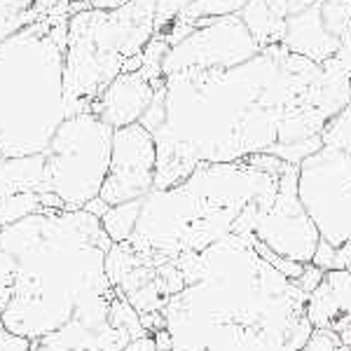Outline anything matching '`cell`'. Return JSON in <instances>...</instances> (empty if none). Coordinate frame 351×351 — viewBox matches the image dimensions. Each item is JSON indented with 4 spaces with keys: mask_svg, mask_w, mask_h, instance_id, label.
I'll list each match as a JSON object with an SVG mask.
<instances>
[{
    "mask_svg": "<svg viewBox=\"0 0 351 351\" xmlns=\"http://www.w3.org/2000/svg\"><path fill=\"white\" fill-rule=\"evenodd\" d=\"M321 64L265 47L234 68L178 71L160 87L164 120L157 143L155 188L183 183L202 164L237 162L269 152L291 110L302 108Z\"/></svg>",
    "mask_w": 351,
    "mask_h": 351,
    "instance_id": "6da1fadb",
    "label": "cell"
},
{
    "mask_svg": "<svg viewBox=\"0 0 351 351\" xmlns=\"http://www.w3.org/2000/svg\"><path fill=\"white\" fill-rule=\"evenodd\" d=\"M185 288L164 307L157 349L300 351L309 339L307 298L253 248L230 234L173 260Z\"/></svg>",
    "mask_w": 351,
    "mask_h": 351,
    "instance_id": "7a4b0ae2",
    "label": "cell"
},
{
    "mask_svg": "<svg viewBox=\"0 0 351 351\" xmlns=\"http://www.w3.org/2000/svg\"><path fill=\"white\" fill-rule=\"evenodd\" d=\"M112 241L87 208L45 211L0 228V316L31 342L61 330L89 300L110 293Z\"/></svg>",
    "mask_w": 351,
    "mask_h": 351,
    "instance_id": "3957f363",
    "label": "cell"
},
{
    "mask_svg": "<svg viewBox=\"0 0 351 351\" xmlns=\"http://www.w3.org/2000/svg\"><path fill=\"white\" fill-rule=\"evenodd\" d=\"M286 162L269 152L237 162L202 164L183 183L152 190L127 243L152 265L199 253L234 232L243 208L279 188Z\"/></svg>",
    "mask_w": 351,
    "mask_h": 351,
    "instance_id": "277c9868",
    "label": "cell"
},
{
    "mask_svg": "<svg viewBox=\"0 0 351 351\" xmlns=\"http://www.w3.org/2000/svg\"><path fill=\"white\" fill-rule=\"evenodd\" d=\"M157 0H132L117 10H80L68 16L64 99L68 117L92 110L120 73L138 71L155 38Z\"/></svg>",
    "mask_w": 351,
    "mask_h": 351,
    "instance_id": "5b68a950",
    "label": "cell"
},
{
    "mask_svg": "<svg viewBox=\"0 0 351 351\" xmlns=\"http://www.w3.org/2000/svg\"><path fill=\"white\" fill-rule=\"evenodd\" d=\"M115 129L92 110L66 117L49 141L45 155L43 206L80 211L99 199L110 169Z\"/></svg>",
    "mask_w": 351,
    "mask_h": 351,
    "instance_id": "8992f818",
    "label": "cell"
},
{
    "mask_svg": "<svg viewBox=\"0 0 351 351\" xmlns=\"http://www.w3.org/2000/svg\"><path fill=\"white\" fill-rule=\"evenodd\" d=\"M298 195L321 239L351 241V152L324 145L298 167Z\"/></svg>",
    "mask_w": 351,
    "mask_h": 351,
    "instance_id": "52a82bcc",
    "label": "cell"
},
{
    "mask_svg": "<svg viewBox=\"0 0 351 351\" xmlns=\"http://www.w3.org/2000/svg\"><path fill=\"white\" fill-rule=\"evenodd\" d=\"M253 234L267 248L293 263L307 265L321 243V234L311 223L298 195V167L286 164L279 176V188L271 199L258 208Z\"/></svg>",
    "mask_w": 351,
    "mask_h": 351,
    "instance_id": "ba28073f",
    "label": "cell"
},
{
    "mask_svg": "<svg viewBox=\"0 0 351 351\" xmlns=\"http://www.w3.org/2000/svg\"><path fill=\"white\" fill-rule=\"evenodd\" d=\"M260 45L241 21L239 14L213 19L197 28L180 43H176L164 56V77L178 71H211V68H234L260 52Z\"/></svg>",
    "mask_w": 351,
    "mask_h": 351,
    "instance_id": "9c48e42d",
    "label": "cell"
},
{
    "mask_svg": "<svg viewBox=\"0 0 351 351\" xmlns=\"http://www.w3.org/2000/svg\"><path fill=\"white\" fill-rule=\"evenodd\" d=\"M157 143L141 122L115 129L110 150V169L106 176L101 199L108 206L143 199L155 190Z\"/></svg>",
    "mask_w": 351,
    "mask_h": 351,
    "instance_id": "30bf717a",
    "label": "cell"
},
{
    "mask_svg": "<svg viewBox=\"0 0 351 351\" xmlns=\"http://www.w3.org/2000/svg\"><path fill=\"white\" fill-rule=\"evenodd\" d=\"M167 77L157 71L141 66L138 71H127L112 80L104 94L94 101L92 112L99 115L108 127L122 129L129 124L141 122L145 110L150 108L157 89L162 87Z\"/></svg>",
    "mask_w": 351,
    "mask_h": 351,
    "instance_id": "8fae6325",
    "label": "cell"
},
{
    "mask_svg": "<svg viewBox=\"0 0 351 351\" xmlns=\"http://www.w3.org/2000/svg\"><path fill=\"white\" fill-rule=\"evenodd\" d=\"M248 0H157L155 36L169 45L180 43L213 19L239 14Z\"/></svg>",
    "mask_w": 351,
    "mask_h": 351,
    "instance_id": "7c38bea8",
    "label": "cell"
},
{
    "mask_svg": "<svg viewBox=\"0 0 351 351\" xmlns=\"http://www.w3.org/2000/svg\"><path fill=\"white\" fill-rule=\"evenodd\" d=\"M281 47H286L293 54L304 56V59L314 61V64H324V61L337 54L342 43L326 26L319 10V0H316L307 10L288 16L284 38H281Z\"/></svg>",
    "mask_w": 351,
    "mask_h": 351,
    "instance_id": "4fadbf2b",
    "label": "cell"
},
{
    "mask_svg": "<svg viewBox=\"0 0 351 351\" xmlns=\"http://www.w3.org/2000/svg\"><path fill=\"white\" fill-rule=\"evenodd\" d=\"M307 316L314 328L339 332L351 321V271H326L321 286L307 298Z\"/></svg>",
    "mask_w": 351,
    "mask_h": 351,
    "instance_id": "5bb4252c",
    "label": "cell"
},
{
    "mask_svg": "<svg viewBox=\"0 0 351 351\" xmlns=\"http://www.w3.org/2000/svg\"><path fill=\"white\" fill-rule=\"evenodd\" d=\"M239 16L263 49L281 45L286 21L291 16V0H248Z\"/></svg>",
    "mask_w": 351,
    "mask_h": 351,
    "instance_id": "9a60e30c",
    "label": "cell"
},
{
    "mask_svg": "<svg viewBox=\"0 0 351 351\" xmlns=\"http://www.w3.org/2000/svg\"><path fill=\"white\" fill-rule=\"evenodd\" d=\"M141 208H143V199L124 202L117 206H110L108 211L101 216V225H104L106 234L110 237L112 243H127L132 239L136 225L141 218Z\"/></svg>",
    "mask_w": 351,
    "mask_h": 351,
    "instance_id": "2e32d148",
    "label": "cell"
},
{
    "mask_svg": "<svg viewBox=\"0 0 351 351\" xmlns=\"http://www.w3.org/2000/svg\"><path fill=\"white\" fill-rule=\"evenodd\" d=\"M36 21L40 19L33 12V0H0V45Z\"/></svg>",
    "mask_w": 351,
    "mask_h": 351,
    "instance_id": "e0dca14e",
    "label": "cell"
},
{
    "mask_svg": "<svg viewBox=\"0 0 351 351\" xmlns=\"http://www.w3.org/2000/svg\"><path fill=\"white\" fill-rule=\"evenodd\" d=\"M326 26L342 45L351 43V0H319Z\"/></svg>",
    "mask_w": 351,
    "mask_h": 351,
    "instance_id": "ac0fdd59",
    "label": "cell"
},
{
    "mask_svg": "<svg viewBox=\"0 0 351 351\" xmlns=\"http://www.w3.org/2000/svg\"><path fill=\"white\" fill-rule=\"evenodd\" d=\"M321 141L328 148L351 152V106L328 120L324 132H321Z\"/></svg>",
    "mask_w": 351,
    "mask_h": 351,
    "instance_id": "d6986e66",
    "label": "cell"
},
{
    "mask_svg": "<svg viewBox=\"0 0 351 351\" xmlns=\"http://www.w3.org/2000/svg\"><path fill=\"white\" fill-rule=\"evenodd\" d=\"M339 344H342L339 332L330 330V328H314L309 339L300 351H335Z\"/></svg>",
    "mask_w": 351,
    "mask_h": 351,
    "instance_id": "ffe728a7",
    "label": "cell"
},
{
    "mask_svg": "<svg viewBox=\"0 0 351 351\" xmlns=\"http://www.w3.org/2000/svg\"><path fill=\"white\" fill-rule=\"evenodd\" d=\"M324 276H326V271L321 269V267H316V265H311L307 263L302 267V274L298 276V279H293V284H295L300 291L304 293V295H311V293L316 291V288L321 286V281H324Z\"/></svg>",
    "mask_w": 351,
    "mask_h": 351,
    "instance_id": "44dd1931",
    "label": "cell"
},
{
    "mask_svg": "<svg viewBox=\"0 0 351 351\" xmlns=\"http://www.w3.org/2000/svg\"><path fill=\"white\" fill-rule=\"evenodd\" d=\"M0 351H33V342L21 335H14L5 328V330H0Z\"/></svg>",
    "mask_w": 351,
    "mask_h": 351,
    "instance_id": "7402d4cb",
    "label": "cell"
},
{
    "mask_svg": "<svg viewBox=\"0 0 351 351\" xmlns=\"http://www.w3.org/2000/svg\"><path fill=\"white\" fill-rule=\"evenodd\" d=\"M332 260H335V246L321 239L319 248H316V253H314V258H311V265H316V267H321L324 271H330L332 269Z\"/></svg>",
    "mask_w": 351,
    "mask_h": 351,
    "instance_id": "603a6c76",
    "label": "cell"
},
{
    "mask_svg": "<svg viewBox=\"0 0 351 351\" xmlns=\"http://www.w3.org/2000/svg\"><path fill=\"white\" fill-rule=\"evenodd\" d=\"M332 269H344L351 271V241L344 246L335 248V260H332Z\"/></svg>",
    "mask_w": 351,
    "mask_h": 351,
    "instance_id": "cb8c5ba5",
    "label": "cell"
},
{
    "mask_svg": "<svg viewBox=\"0 0 351 351\" xmlns=\"http://www.w3.org/2000/svg\"><path fill=\"white\" fill-rule=\"evenodd\" d=\"M64 0H33V12H36L38 19H45L54 12Z\"/></svg>",
    "mask_w": 351,
    "mask_h": 351,
    "instance_id": "d4e9b609",
    "label": "cell"
},
{
    "mask_svg": "<svg viewBox=\"0 0 351 351\" xmlns=\"http://www.w3.org/2000/svg\"><path fill=\"white\" fill-rule=\"evenodd\" d=\"M127 3H132V0H92V3H89V8H94V10H117V8H122V5H127Z\"/></svg>",
    "mask_w": 351,
    "mask_h": 351,
    "instance_id": "484cf974",
    "label": "cell"
},
{
    "mask_svg": "<svg viewBox=\"0 0 351 351\" xmlns=\"http://www.w3.org/2000/svg\"><path fill=\"white\" fill-rule=\"evenodd\" d=\"M339 339H342V344L351 347V321L342 328V330H339Z\"/></svg>",
    "mask_w": 351,
    "mask_h": 351,
    "instance_id": "4316f807",
    "label": "cell"
},
{
    "mask_svg": "<svg viewBox=\"0 0 351 351\" xmlns=\"http://www.w3.org/2000/svg\"><path fill=\"white\" fill-rule=\"evenodd\" d=\"M335 351H351V347H347V344H339Z\"/></svg>",
    "mask_w": 351,
    "mask_h": 351,
    "instance_id": "83f0119b",
    "label": "cell"
},
{
    "mask_svg": "<svg viewBox=\"0 0 351 351\" xmlns=\"http://www.w3.org/2000/svg\"><path fill=\"white\" fill-rule=\"evenodd\" d=\"M0 330H5V326H3V316H0Z\"/></svg>",
    "mask_w": 351,
    "mask_h": 351,
    "instance_id": "f1b7e54d",
    "label": "cell"
},
{
    "mask_svg": "<svg viewBox=\"0 0 351 351\" xmlns=\"http://www.w3.org/2000/svg\"><path fill=\"white\" fill-rule=\"evenodd\" d=\"M157 351H173V349H157Z\"/></svg>",
    "mask_w": 351,
    "mask_h": 351,
    "instance_id": "f546056e",
    "label": "cell"
}]
</instances>
